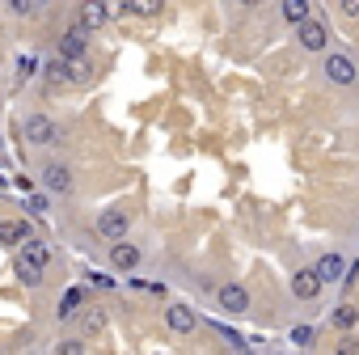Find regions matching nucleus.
<instances>
[{
	"label": "nucleus",
	"instance_id": "15",
	"mask_svg": "<svg viewBox=\"0 0 359 355\" xmlns=\"http://www.w3.org/2000/svg\"><path fill=\"white\" fill-rule=\"evenodd\" d=\"M22 262H30V267H39V271H47V262H51V254H47V246H43V241H26V246H22Z\"/></svg>",
	"mask_w": 359,
	"mask_h": 355
},
{
	"label": "nucleus",
	"instance_id": "17",
	"mask_svg": "<svg viewBox=\"0 0 359 355\" xmlns=\"http://www.w3.org/2000/svg\"><path fill=\"white\" fill-rule=\"evenodd\" d=\"M81 300H85V292H81V288H68V292H64V300H60V309H55V317H60V321H68V317L81 309Z\"/></svg>",
	"mask_w": 359,
	"mask_h": 355
},
{
	"label": "nucleus",
	"instance_id": "27",
	"mask_svg": "<svg viewBox=\"0 0 359 355\" xmlns=\"http://www.w3.org/2000/svg\"><path fill=\"white\" fill-rule=\"evenodd\" d=\"M26 208H30L34 216H43V212L51 208V203H47V195H30V203H26Z\"/></svg>",
	"mask_w": 359,
	"mask_h": 355
},
{
	"label": "nucleus",
	"instance_id": "11",
	"mask_svg": "<svg viewBox=\"0 0 359 355\" xmlns=\"http://www.w3.org/2000/svg\"><path fill=\"white\" fill-rule=\"evenodd\" d=\"M26 241H34L26 220H0V246H26Z\"/></svg>",
	"mask_w": 359,
	"mask_h": 355
},
{
	"label": "nucleus",
	"instance_id": "22",
	"mask_svg": "<svg viewBox=\"0 0 359 355\" xmlns=\"http://www.w3.org/2000/svg\"><path fill=\"white\" fill-rule=\"evenodd\" d=\"M89 81H93V68H89L85 60H76V64H72V85H89Z\"/></svg>",
	"mask_w": 359,
	"mask_h": 355
},
{
	"label": "nucleus",
	"instance_id": "12",
	"mask_svg": "<svg viewBox=\"0 0 359 355\" xmlns=\"http://www.w3.org/2000/svg\"><path fill=\"white\" fill-rule=\"evenodd\" d=\"M313 271L321 275V283H342V271H346V262H342V254H321Z\"/></svg>",
	"mask_w": 359,
	"mask_h": 355
},
{
	"label": "nucleus",
	"instance_id": "25",
	"mask_svg": "<svg viewBox=\"0 0 359 355\" xmlns=\"http://www.w3.org/2000/svg\"><path fill=\"white\" fill-rule=\"evenodd\" d=\"M34 72H39V60H34V55H22V60H18V76L26 81V76H34Z\"/></svg>",
	"mask_w": 359,
	"mask_h": 355
},
{
	"label": "nucleus",
	"instance_id": "2",
	"mask_svg": "<svg viewBox=\"0 0 359 355\" xmlns=\"http://www.w3.org/2000/svg\"><path fill=\"white\" fill-rule=\"evenodd\" d=\"M321 72H325V81H330V85H355V76H359L355 60H351V55H342V51H330V55H325V64H321Z\"/></svg>",
	"mask_w": 359,
	"mask_h": 355
},
{
	"label": "nucleus",
	"instance_id": "18",
	"mask_svg": "<svg viewBox=\"0 0 359 355\" xmlns=\"http://www.w3.org/2000/svg\"><path fill=\"white\" fill-rule=\"evenodd\" d=\"M334 326H338L342 334H351V330L359 326V309H355V304H338V309H334Z\"/></svg>",
	"mask_w": 359,
	"mask_h": 355
},
{
	"label": "nucleus",
	"instance_id": "24",
	"mask_svg": "<svg viewBox=\"0 0 359 355\" xmlns=\"http://www.w3.org/2000/svg\"><path fill=\"white\" fill-rule=\"evenodd\" d=\"M334 351H338V355H359V338H355V334H342Z\"/></svg>",
	"mask_w": 359,
	"mask_h": 355
},
{
	"label": "nucleus",
	"instance_id": "20",
	"mask_svg": "<svg viewBox=\"0 0 359 355\" xmlns=\"http://www.w3.org/2000/svg\"><path fill=\"white\" fill-rule=\"evenodd\" d=\"M127 13H140V18H152V13H161V5H156V0H131V5H127Z\"/></svg>",
	"mask_w": 359,
	"mask_h": 355
},
{
	"label": "nucleus",
	"instance_id": "14",
	"mask_svg": "<svg viewBox=\"0 0 359 355\" xmlns=\"http://www.w3.org/2000/svg\"><path fill=\"white\" fill-rule=\"evenodd\" d=\"M106 22H110V5H81V22H76V26L97 30V26H106Z\"/></svg>",
	"mask_w": 359,
	"mask_h": 355
},
{
	"label": "nucleus",
	"instance_id": "26",
	"mask_svg": "<svg viewBox=\"0 0 359 355\" xmlns=\"http://www.w3.org/2000/svg\"><path fill=\"white\" fill-rule=\"evenodd\" d=\"M338 9H342V18H346V22H359V0H342Z\"/></svg>",
	"mask_w": 359,
	"mask_h": 355
},
{
	"label": "nucleus",
	"instance_id": "9",
	"mask_svg": "<svg viewBox=\"0 0 359 355\" xmlns=\"http://www.w3.org/2000/svg\"><path fill=\"white\" fill-rule=\"evenodd\" d=\"M110 267H114V271H135V267H140V246H135V241L110 246Z\"/></svg>",
	"mask_w": 359,
	"mask_h": 355
},
{
	"label": "nucleus",
	"instance_id": "21",
	"mask_svg": "<svg viewBox=\"0 0 359 355\" xmlns=\"http://www.w3.org/2000/svg\"><path fill=\"white\" fill-rule=\"evenodd\" d=\"M55 355H85V338H64V342H55Z\"/></svg>",
	"mask_w": 359,
	"mask_h": 355
},
{
	"label": "nucleus",
	"instance_id": "8",
	"mask_svg": "<svg viewBox=\"0 0 359 355\" xmlns=\"http://www.w3.org/2000/svg\"><path fill=\"white\" fill-rule=\"evenodd\" d=\"M216 300H220V309H229V313H250V292H245L241 283L216 288Z\"/></svg>",
	"mask_w": 359,
	"mask_h": 355
},
{
	"label": "nucleus",
	"instance_id": "3",
	"mask_svg": "<svg viewBox=\"0 0 359 355\" xmlns=\"http://www.w3.org/2000/svg\"><path fill=\"white\" fill-rule=\"evenodd\" d=\"M22 135H26V144L47 148V144H55V140H60V127H55L47 114H30V119L22 123Z\"/></svg>",
	"mask_w": 359,
	"mask_h": 355
},
{
	"label": "nucleus",
	"instance_id": "23",
	"mask_svg": "<svg viewBox=\"0 0 359 355\" xmlns=\"http://www.w3.org/2000/svg\"><path fill=\"white\" fill-rule=\"evenodd\" d=\"M9 9H13L18 18H34V13H39V5H34V0H9Z\"/></svg>",
	"mask_w": 359,
	"mask_h": 355
},
{
	"label": "nucleus",
	"instance_id": "13",
	"mask_svg": "<svg viewBox=\"0 0 359 355\" xmlns=\"http://www.w3.org/2000/svg\"><path fill=\"white\" fill-rule=\"evenodd\" d=\"M279 13H283V22L296 26V30H300L304 22H313V5H309V0H283V9H279Z\"/></svg>",
	"mask_w": 359,
	"mask_h": 355
},
{
	"label": "nucleus",
	"instance_id": "29",
	"mask_svg": "<svg viewBox=\"0 0 359 355\" xmlns=\"http://www.w3.org/2000/svg\"><path fill=\"white\" fill-rule=\"evenodd\" d=\"M355 283H359V262L346 267V275H342V288H355Z\"/></svg>",
	"mask_w": 359,
	"mask_h": 355
},
{
	"label": "nucleus",
	"instance_id": "7",
	"mask_svg": "<svg viewBox=\"0 0 359 355\" xmlns=\"http://www.w3.org/2000/svg\"><path fill=\"white\" fill-rule=\"evenodd\" d=\"M165 321H169L173 334H195V326H199V317H195L191 304H169L165 309Z\"/></svg>",
	"mask_w": 359,
	"mask_h": 355
},
{
	"label": "nucleus",
	"instance_id": "1",
	"mask_svg": "<svg viewBox=\"0 0 359 355\" xmlns=\"http://www.w3.org/2000/svg\"><path fill=\"white\" fill-rule=\"evenodd\" d=\"M127 229H131V216H127L123 208H106V212L97 216V237H106L110 246L127 241Z\"/></svg>",
	"mask_w": 359,
	"mask_h": 355
},
{
	"label": "nucleus",
	"instance_id": "4",
	"mask_svg": "<svg viewBox=\"0 0 359 355\" xmlns=\"http://www.w3.org/2000/svg\"><path fill=\"white\" fill-rule=\"evenodd\" d=\"M296 39H300L304 51H325V55H330V26H325V22H317V18L304 22V26L296 30Z\"/></svg>",
	"mask_w": 359,
	"mask_h": 355
},
{
	"label": "nucleus",
	"instance_id": "10",
	"mask_svg": "<svg viewBox=\"0 0 359 355\" xmlns=\"http://www.w3.org/2000/svg\"><path fill=\"white\" fill-rule=\"evenodd\" d=\"M292 292H296L300 300H313V296L321 292V275H317L313 267H304V271H296V275H292Z\"/></svg>",
	"mask_w": 359,
	"mask_h": 355
},
{
	"label": "nucleus",
	"instance_id": "28",
	"mask_svg": "<svg viewBox=\"0 0 359 355\" xmlns=\"http://www.w3.org/2000/svg\"><path fill=\"white\" fill-rule=\"evenodd\" d=\"M309 338H313L309 326H296V330H292V342H296V347H309Z\"/></svg>",
	"mask_w": 359,
	"mask_h": 355
},
{
	"label": "nucleus",
	"instance_id": "19",
	"mask_svg": "<svg viewBox=\"0 0 359 355\" xmlns=\"http://www.w3.org/2000/svg\"><path fill=\"white\" fill-rule=\"evenodd\" d=\"M18 279H22V283H26V288H39V283H43V271H39V267H30V262H22V258H18Z\"/></svg>",
	"mask_w": 359,
	"mask_h": 355
},
{
	"label": "nucleus",
	"instance_id": "16",
	"mask_svg": "<svg viewBox=\"0 0 359 355\" xmlns=\"http://www.w3.org/2000/svg\"><path fill=\"white\" fill-rule=\"evenodd\" d=\"M43 72H47L51 85H72V64H68V60H51Z\"/></svg>",
	"mask_w": 359,
	"mask_h": 355
},
{
	"label": "nucleus",
	"instance_id": "5",
	"mask_svg": "<svg viewBox=\"0 0 359 355\" xmlns=\"http://www.w3.org/2000/svg\"><path fill=\"white\" fill-rule=\"evenodd\" d=\"M43 187H47L51 195H68V191H72V169H68L64 161H47V165H43Z\"/></svg>",
	"mask_w": 359,
	"mask_h": 355
},
{
	"label": "nucleus",
	"instance_id": "30",
	"mask_svg": "<svg viewBox=\"0 0 359 355\" xmlns=\"http://www.w3.org/2000/svg\"><path fill=\"white\" fill-rule=\"evenodd\" d=\"M85 330H102V313H89L85 317Z\"/></svg>",
	"mask_w": 359,
	"mask_h": 355
},
{
	"label": "nucleus",
	"instance_id": "6",
	"mask_svg": "<svg viewBox=\"0 0 359 355\" xmlns=\"http://www.w3.org/2000/svg\"><path fill=\"white\" fill-rule=\"evenodd\" d=\"M85 47H89V30H85V26H72V30H64V39H60V60L76 64V60H85Z\"/></svg>",
	"mask_w": 359,
	"mask_h": 355
}]
</instances>
